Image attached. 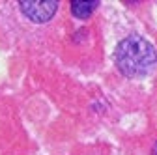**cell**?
Segmentation results:
<instances>
[{"mask_svg":"<svg viewBox=\"0 0 157 155\" xmlns=\"http://www.w3.org/2000/svg\"><path fill=\"white\" fill-rule=\"evenodd\" d=\"M19 6H21L25 17H28L32 23L37 25L47 23L58 9L56 0H23V2H19Z\"/></svg>","mask_w":157,"mask_h":155,"instance_id":"2","label":"cell"},{"mask_svg":"<svg viewBox=\"0 0 157 155\" xmlns=\"http://www.w3.org/2000/svg\"><path fill=\"white\" fill-rule=\"evenodd\" d=\"M99 6V2L97 0H94V2H88V0H73L71 2V13L78 19H86L92 15V11Z\"/></svg>","mask_w":157,"mask_h":155,"instance_id":"3","label":"cell"},{"mask_svg":"<svg viewBox=\"0 0 157 155\" xmlns=\"http://www.w3.org/2000/svg\"><path fill=\"white\" fill-rule=\"evenodd\" d=\"M153 155H157V142H155V146H153Z\"/></svg>","mask_w":157,"mask_h":155,"instance_id":"4","label":"cell"},{"mask_svg":"<svg viewBox=\"0 0 157 155\" xmlns=\"http://www.w3.org/2000/svg\"><path fill=\"white\" fill-rule=\"evenodd\" d=\"M114 60L125 77H142L153 69L157 52L148 40L140 36H129L118 43Z\"/></svg>","mask_w":157,"mask_h":155,"instance_id":"1","label":"cell"}]
</instances>
